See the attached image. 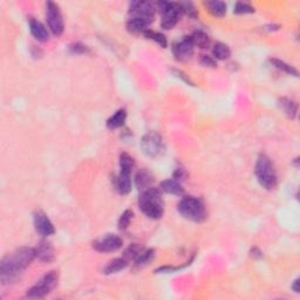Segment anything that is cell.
I'll return each instance as SVG.
<instances>
[{"instance_id": "obj_1", "label": "cell", "mask_w": 300, "mask_h": 300, "mask_svg": "<svg viewBox=\"0 0 300 300\" xmlns=\"http://www.w3.org/2000/svg\"><path fill=\"white\" fill-rule=\"evenodd\" d=\"M35 259L34 248L21 247L3 257L0 262V281L2 285H12L23 276L25 270Z\"/></svg>"}, {"instance_id": "obj_2", "label": "cell", "mask_w": 300, "mask_h": 300, "mask_svg": "<svg viewBox=\"0 0 300 300\" xmlns=\"http://www.w3.org/2000/svg\"><path fill=\"white\" fill-rule=\"evenodd\" d=\"M140 210L150 219H160L164 214V202L162 198V190L151 187L150 189L142 191L139 197Z\"/></svg>"}, {"instance_id": "obj_3", "label": "cell", "mask_w": 300, "mask_h": 300, "mask_svg": "<svg viewBox=\"0 0 300 300\" xmlns=\"http://www.w3.org/2000/svg\"><path fill=\"white\" fill-rule=\"evenodd\" d=\"M177 211L178 214L190 222L194 223H203L208 217L207 208H205L204 202L201 198L184 195L181 198V201L177 204Z\"/></svg>"}, {"instance_id": "obj_4", "label": "cell", "mask_w": 300, "mask_h": 300, "mask_svg": "<svg viewBox=\"0 0 300 300\" xmlns=\"http://www.w3.org/2000/svg\"><path fill=\"white\" fill-rule=\"evenodd\" d=\"M255 175L260 187L266 190H273L278 186V176L273 162L265 154H260L255 165Z\"/></svg>"}, {"instance_id": "obj_5", "label": "cell", "mask_w": 300, "mask_h": 300, "mask_svg": "<svg viewBox=\"0 0 300 300\" xmlns=\"http://www.w3.org/2000/svg\"><path fill=\"white\" fill-rule=\"evenodd\" d=\"M59 283V273L57 271H49L39 279L30 290L26 292V297L30 299H41L52 293L54 288Z\"/></svg>"}, {"instance_id": "obj_6", "label": "cell", "mask_w": 300, "mask_h": 300, "mask_svg": "<svg viewBox=\"0 0 300 300\" xmlns=\"http://www.w3.org/2000/svg\"><path fill=\"white\" fill-rule=\"evenodd\" d=\"M156 10L161 13V26L165 31H170L176 26L179 21V18L182 17L183 11L181 3H168L160 2L155 4Z\"/></svg>"}, {"instance_id": "obj_7", "label": "cell", "mask_w": 300, "mask_h": 300, "mask_svg": "<svg viewBox=\"0 0 300 300\" xmlns=\"http://www.w3.org/2000/svg\"><path fill=\"white\" fill-rule=\"evenodd\" d=\"M141 150L149 158L162 157L165 153V143L157 132H148L144 134L140 142Z\"/></svg>"}, {"instance_id": "obj_8", "label": "cell", "mask_w": 300, "mask_h": 300, "mask_svg": "<svg viewBox=\"0 0 300 300\" xmlns=\"http://www.w3.org/2000/svg\"><path fill=\"white\" fill-rule=\"evenodd\" d=\"M45 16L48 31L55 37H60L65 31V23L59 5L53 2H47L45 5Z\"/></svg>"}, {"instance_id": "obj_9", "label": "cell", "mask_w": 300, "mask_h": 300, "mask_svg": "<svg viewBox=\"0 0 300 300\" xmlns=\"http://www.w3.org/2000/svg\"><path fill=\"white\" fill-rule=\"evenodd\" d=\"M157 10L154 3L149 2H132L129 4L128 18H139L151 24L155 19Z\"/></svg>"}, {"instance_id": "obj_10", "label": "cell", "mask_w": 300, "mask_h": 300, "mask_svg": "<svg viewBox=\"0 0 300 300\" xmlns=\"http://www.w3.org/2000/svg\"><path fill=\"white\" fill-rule=\"evenodd\" d=\"M124 247V239L115 233H107L106 236L93 242V249L101 254L118 251Z\"/></svg>"}, {"instance_id": "obj_11", "label": "cell", "mask_w": 300, "mask_h": 300, "mask_svg": "<svg viewBox=\"0 0 300 300\" xmlns=\"http://www.w3.org/2000/svg\"><path fill=\"white\" fill-rule=\"evenodd\" d=\"M195 45L191 37H183L181 40L175 41L171 46V52L176 60L187 61L193 56Z\"/></svg>"}, {"instance_id": "obj_12", "label": "cell", "mask_w": 300, "mask_h": 300, "mask_svg": "<svg viewBox=\"0 0 300 300\" xmlns=\"http://www.w3.org/2000/svg\"><path fill=\"white\" fill-rule=\"evenodd\" d=\"M33 224H34L35 231H37L38 234H40V236L43 238L53 236L54 232H55V229H54L52 220H50L49 217L41 210L34 211Z\"/></svg>"}, {"instance_id": "obj_13", "label": "cell", "mask_w": 300, "mask_h": 300, "mask_svg": "<svg viewBox=\"0 0 300 300\" xmlns=\"http://www.w3.org/2000/svg\"><path fill=\"white\" fill-rule=\"evenodd\" d=\"M133 170L129 169H120L118 175L114 178V188L120 195H128L132 191V176Z\"/></svg>"}, {"instance_id": "obj_14", "label": "cell", "mask_w": 300, "mask_h": 300, "mask_svg": "<svg viewBox=\"0 0 300 300\" xmlns=\"http://www.w3.org/2000/svg\"><path fill=\"white\" fill-rule=\"evenodd\" d=\"M34 252L35 258L39 259L42 263L49 264L55 259V250H54L53 245L46 239L39 242V244L34 248Z\"/></svg>"}, {"instance_id": "obj_15", "label": "cell", "mask_w": 300, "mask_h": 300, "mask_svg": "<svg viewBox=\"0 0 300 300\" xmlns=\"http://www.w3.org/2000/svg\"><path fill=\"white\" fill-rule=\"evenodd\" d=\"M28 27H30L31 34L33 35L35 40H38L39 42H47L49 40V31L47 30V27L41 21L35 19V18H30Z\"/></svg>"}, {"instance_id": "obj_16", "label": "cell", "mask_w": 300, "mask_h": 300, "mask_svg": "<svg viewBox=\"0 0 300 300\" xmlns=\"http://www.w3.org/2000/svg\"><path fill=\"white\" fill-rule=\"evenodd\" d=\"M154 182H155L154 176L151 175V172L148 171L146 168L140 169V170L136 172L135 186L140 193H142V191H146L148 189H150L151 187H154Z\"/></svg>"}, {"instance_id": "obj_17", "label": "cell", "mask_w": 300, "mask_h": 300, "mask_svg": "<svg viewBox=\"0 0 300 300\" xmlns=\"http://www.w3.org/2000/svg\"><path fill=\"white\" fill-rule=\"evenodd\" d=\"M160 187H161L160 189L163 191V193L172 195V196L182 197V196H184V194H186L182 184H181L179 182H177V181H175L173 178H168V179L162 181Z\"/></svg>"}, {"instance_id": "obj_18", "label": "cell", "mask_w": 300, "mask_h": 300, "mask_svg": "<svg viewBox=\"0 0 300 300\" xmlns=\"http://www.w3.org/2000/svg\"><path fill=\"white\" fill-rule=\"evenodd\" d=\"M278 106L288 118L294 120L298 115V103L290 97H280L278 100Z\"/></svg>"}, {"instance_id": "obj_19", "label": "cell", "mask_w": 300, "mask_h": 300, "mask_svg": "<svg viewBox=\"0 0 300 300\" xmlns=\"http://www.w3.org/2000/svg\"><path fill=\"white\" fill-rule=\"evenodd\" d=\"M127 121V110L125 108H120L106 122V127L109 130L120 129L125 126Z\"/></svg>"}, {"instance_id": "obj_20", "label": "cell", "mask_w": 300, "mask_h": 300, "mask_svg": "<svg viewBox=\"0 0 300 300\" xmlns=\"http://www.w3.org/2000/svg\"><path fill=\"white\" fill-rule=\"evenodd\" d=\"M203 5L212 17L223 18L227 12V5L219 0H209V2H204Z\"/></svg>"}, {"instance_id": "obj_21", "label": "cell", "mask_w": 300, "mask_h": 300, "mask_svg": "<svg viewBox=\"0 0 300 300\" xmlns=\"http://www.w3.org/2000/svg\"><path fill=\"white\" fill-rule=\"evenodd\" d=\"M149 23L143 19H139V18H128L127 24H126V28L129 33L132 34H140L144 33L149 27Z\"/></svg>"}, {"instance_id": "obj_22", "label": "cell", "mask_w": 300, "mask_h": 300, "mask_svg": "<svg viewBox=\"0 0 300 300\" xmlns=\"http://www.w3.org/2000/svg\"><path fill=\"white\" fill-rule=\"evenodd\" d=\"M128 264H129V260L125 257L114 258V259H111L106 266H104L103 273L107 274V276H109V274L118 273L120 271L125 270L126 267L128 266Z\"/></svg>"}, {"instance_id": "obj_23", "label": "cell", "mask_w": 300, "mask_h": 300, "mask_svg": "<svg viewBox=\"0 0 300 300\" xmlns=\"http://www.w3.org/2000/svg\"><path fill=\"white\" fill-rule=\"evenodd\" d=\"M155 250L154 249H147V250H142L141 254L134 259V266L135 269H142V267L147 266L148 264L151 263L155 258Z\"/></svg>"}, {"instance_id": "obj_24", "label": "cell", "mask_w": 300, "mask_h": 300, "mask_svg": "<svg viewBox=\"0 0 300 300\" xmlns=\"http://www.w3.org/2000/svg\"><path fill=\"white\" fill-rule=\"evenodd\" d=\"M190 37H191V39H193L195 47H198V48H201V49H207L211 45L210 37H209V35L202 30L195 31L194 33L190 35Z\"/></svg>"}, {"instance_id": "obj_25", "label": "cell", "mask_w": 300, "mask_h": 300, "mask_svg": "<svg viewBox=\"0 0 300 300\" xmlns=\"http://www.w3.org/2000/svg\"><path fill=\"white\" fill-rule=\"evenodd\" d=\"M212 56L215 60L225 61L230 59L231 56V49L230 47L224 42H216L212 47Z\"/></svg>"}, {"instance_id": "obj_26", "label": "cell", "mask_w": 300, "mask_h": 300, "mask_svg": "<svg viewBox=\"0 0 300 300\" xmlns=\"http://www.w3.org/2000/svg\"><path fill=\"white\" fill-rule=\"evenodd\" d=\"M269 63L272 65L274 68H277V70L284 72V73H286L288 75H292V77H298V75H299L298 71L295 70L293 66H291V65L286 64L283 60L278 59V57H270Z\"/></svg>"}, {"instance_id": "obj_27", "label": "cell", "mask_w": 300, "mask_h": 300, "mask_svg": "<svg viewBox=\"0 0 300 300\" xmlns=\"http://www.w3.org/2000/svg\"><path fill=\"white\" fill-rule=\"evenodd\" d=\"M144 38H147L148 40H153L154 42H156L158 46L162 47V48H167L168 47V40H167V37L163 33H161V32H156V31H153L150 30V28H148V30L143 33Z\"/></svg>"}, {"instance_id": "obj_28", "label": "cell", "mask_w": 300, "mask_h": 300, "mask_svg": "<svg viewBox=\"0 0 300 300\" xmlns=\"http://www.w3.org/2000/svg\"><path fill=\"white\" fill-rule=\"evenodd\" d=\"M256 12L255 6L247 2H237L233 6V13L237 16H245V14H252Z\"/></svg>"}, {"instance_id": "obj_29", "label": "cell", "mask_w": 300, "mask_h": 300, "mask_svg": "<svg viewBox=\"0 0 300 300\" xmlns=\"http://www.w3.org/2000/svg\"><path fill=\"white\" fill-rule=\"evenodd\" d=\"M133 216H134V212H133V210H130V209H127V210H125L124 212H122L120 218H118V222H117L118 230H121V231L127 230L130 225V223H132Z\"/></svg>"}, {"instance_id": "obj_30", "label": "cell", "mask_w": 300, "mask_h": 300, "mask_svg": "<svg viewBox=\"0 0 300 300\" xmlns=\"http://www.w3.org/2000/svg\"><path fill=\"white\" fill-rule=\"evenodd\" d=\"M141 251H142V248H141L137 243H133L125 250L124 257L127 258L128 260H133L134 262V259L141 254Z\"/></svg>"}, {"instance_id": "obj_31", "label": "cell", "mask_w": 300, "mask_h": 300, "mask_svg": "<svg viewBox=\"0 0 300 300\" xmlns=\"http://www.w3.org/2000/svg\"><path fill=\"white\" fill-rule=\"evenodd\" d=\"M181 6H182V11L186 16L191 18V19H196V18H198V11L193 3H181Z\"/></svg>"}, {"instance_id": "obj_32", "label": "cell", "mask_w": 300, "mask_h": 300, "mask_svg": "<svg viewBox=\"0 0 300 300\" xmlns=\"http://www.w3.org/2000/svg\"><path fill=\"white\" fill-rule=\"evenodd\" d=\"M68 50H70L71 54H75V55H80V54H88L89 53L88 47L81 42L71 43V45L68 46Z\"/></svg>"}, {"instance_id": "obj_33", "label": "cell", "mask_w": 300, "mask_h": 300, "mask_svg": "<svg viewBox=\"0 0 300 300\" xmlns=\"http://www.w3.org/2000/svg\"><path fill=\"white\" fill-rule=\"evenodd\" d=\"M187 176H188V172L186 169L182 167V165L176 167L175 170H173V172H172V178L179 183H182V181L186 179Z\"/></svg>"}, {"instance_id": "obj_34", "label": "cell", "mask_w": 300, "mask_h": 300, "mask_svg": "<svg viewBox=\"0 0 300 300\" xmlns=\"http://www.w3.org/2000/svg\"><path fill=\"white\" fill-rule=\"evenodd\" d=\"M200 64L204 67H209V68H216L217 67V60L214 59V56L210 55H201L200 57Z\"/></svg>"}, {"instance_id": "obj_35", "label": "cell", "mask_w": 300, "mask_h": 300, "mask_svg": "<svg viewBox=\"0 0 300 300\" xmlns=\"http://www.w3.org/2000/svg\"><path fill=\"white\" fill-rule=\"evenodd\" d=\"M171 72H172L173 75H175L176 78L181 79V80H182L183 82H186V84H188L189 86H195L194 82L190 80V78L188 77V75L186 73H184V72L179 71V70H171Z\"/></svg>"}, {"instance_id": "obj_36", "label": "cell", "mask_w": 300, "mask_h": 300, "mask_svg": "<svg viewBox=\"0 0 300 300\" xmlns=\"http://www.w3.org/2000/svg\"><path fill=\"white\" fill-rule=\"evenodd\" d=\"M250 256L254 259H262L264 257V254H263V251L260 250L259 248L254 247L250 250Z\"/></svg>"}, {"instance_id": "obj_37", "label": "cell", "mask_w": 300, "mask_h": 300, "mask_svg": "<svg viewBox=\"0 0 300 300\" xmlns=\"http://www.w3.org/2000/svg\"><path fill=\"white\" fill-rule=\"evenodd\" d=\"M264 30L269 31V32H276V31L280 30V26L279 25H276V24H270V25H266V26L264 27Z\"/></svg>"}, {"instance_id": "obj_38", "label": "cell", "mask_w": 300, "mask_h": 300, "mask_svg": "<svg viewBox=\"0 0 300 300\" xmlns=\"http://www.w3.org/2000/svg\"><path fill=\"white\" fill-rule=\"evenodd\" d=\"M291 288L295 292V293H299V278H297V279L293 281V284L291 285Z\"/></svg>"}, {"instance_id": "obj_39", "label": "cell", "mask_w": 300, "mask_h": 300, "mask_svg": "<svg viewBox=\"0 0 300 300\" xmlns=\"http://www.w3.org/2000/svg\"><path fill=\"white\" fill-rule=\"evenodd\" d=\"M298 162H299V157H297V158H295V160H294V165H295V167H297V168H298Z\"/></svg>"}]
</instances>
